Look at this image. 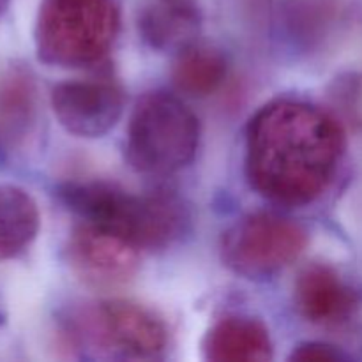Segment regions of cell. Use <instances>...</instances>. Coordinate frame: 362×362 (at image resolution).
I'll use <instances>...</instances> for the list:
<instances>
[{
	"mask_svg": "<svg viewBox=\"0 0 362 362\" xmlns=\"http://www.w3.org/2000/svg\"><path fill=\"white\" fill-rule=\"evenodd\" d=\"M345 133L334 117L299 101H278L255 115L247 131V175L264 197L304 205L327 189Z\"/></svg>",
	"mask_w": 362,
	"mask_h": 362,
	"instance_id": "6da1fadb",
	"label": "cell"
},
{
	"mask_svg": "<svg viewBox=\"0 0 362 362\" xmlns=\"http://www.w3.org/2000/svg\"><path fill=\"white\" fill-rule=\"evenodd\" d=\"M62 198L87 223L112 230L138 250H161L180 239L189 211L172 193L134 194L105 182L71 184Z\"/></svg>",
	"mask_w": 362,
	"mask_h": 362,
	"instance_id": "7a4b0ae2",
	"label": "cell"
},
{
	"mask_svg": "<svg viewBox=\"0 0 362 362\" xmlns=\"http://www.w3.org/2000/svg\"><path fill=\"white\" fill-rule=\"evenodd\" d=\"M198 140V119L179 98L148 92L131 113L126 158L136 172L168 175L193 161Z\"/></svg>",
	"mask_w": 362,
	"mask_h": 362,
	"instance_id": "3957f363",
	"label": "cell"
},
{
	"mask_svg": "<svg viewBox=\"0 0 362 362\" xmlns=\"http://www.w3.org/2000/svg\"><path fill=\"white\" fill-rule=\"evenodd\" d=\"M117 30L119 11L113 0H42L35 48L49 66H90L108 53Z\"/></svg>",
	"mask_w": 362,
	"mask_h": 362,
	"instance_id": "277c9868",
	"label": "cell"
},
{
	"mask_svg": "<svg viewBox=\"0 0 362 362\" xmlns=\"http://www.w3.org/2000/svg\"><path fill=\"white\" fill-rule=\"evenodd\" d=\"M308 235L296 221L278 214L247 216L223 237L226 267L246 278H269L300 257Z\"/></svg>",
	"mask_w": 362,
	"mask_h": 362,
	"instance_id": "5b68a950",
	"label": "cell"
},
{
	"mask_svg": "<svg viewBox=\"0 0 362 362\" xmlns=\"http://www.w3.org/2000/svg\"><path fill=\"white\" fill-rule=\"evenodd\" d=\"M83 339L124 357H154L163 352L168 331L148 308L131 300H106L92 306L78 324Z\"/></svg>",
	"mask_w": 362,
	"mask_h": 362,
	"instance_id": "8992f818",
	"label": "cell"
},
{
	"mask_svg": "<svg viewBox=\"0 0 362 362\" xmlns=\"http://www.w3.org/2000/svg\"><path fill=\"white\" fill-rule=\"evenodd\" d=\"M52 108L67 133L99 138L122 115L124 90L110 78L62 81L52 90Z\"/></svg>",
	"mask_w": 362,
	"mask_h": 362,
	"instance_id": "52a82bcc",
	"label": "cell"
},
{
	"mask_svg": "<svg viewBox=\"0 0 362 362\" xmlns=\"http://www.w3.org/2000/svg\"><path fill=\"white\" fill-rule=\"evenodd\" d=\"M67 260L74 274L94 288L126 285L138 271V247L94 223L74 228L67 244Z\"/></svg>",
	"mask_w": 362,
	"mask_h": 362,
	"instance_id": "ba28073f",
	"label": "cell"
},
{
	"mask_svg": "<svg viewBox=\"0 0 362 362\" xmlns=\"http://www.w3.org/2000/svg\"><path fill=\"white\" fill-rule=\"evenodd\" d=\"M296 304L311 324L329 325L346 320L356 310L357 297L336 269L313 264L297 278Z\"/></svg>",
	"mask_w": 362,
	"mask_h": 362,
	"instance_id": "9c48e42d",
	"label": "cell"
},
{
	"mask_svg": "<svg viewBox=\"0 0 362 362\" xmlns=\"http://www.w3.org/2000/svg\"><path fill=\"white\" fill-rule=\"evenodd\" d=\"M204 357L211 362H267L272 359L271 336L255 318L226 317L205 336Z\"/></svg>",
	"mask_w": 362,
	"mask_h": 362,
	"instance_id": "30bf717a",
	"label": "cell"
},
{
	"mask_svg": "<svg viewBox=\"0 0 362 362\" xmlns=\"http://www.w3.org/2000/svg\"><path fill=\"white\" fill-rule=\"evenodd\" d=\"M37 113V90L25 66H9L0 76V141L18 145L30 134Z\"/></svg>",
	"mask_w": 362,
	"mask_h": 362,
	"instance_id": "8fae6325",
	"label": "cell"
},
{
	"mask_svg": "<svg viewBox=\"0 0 362 362\" xmlns=\"http://www.w3.org/2000/svg\"><path fill=\"white\" fill-rule=\"evenodd\" d=\"M37 204L18 186H0V262L16 258L37 237Z\"/></svg>",
	"mask_w": 362,
	"mask_h": 362,
	"instance_id": "7c38bea8",
	"label": "cell"
},
{
	"mask_svg": "<svg viewBox=\"0 0 362 362\" xmlns=\"http://www.w3.org/2000/svg\"><path fill=\"white\" fill-rule=\"evenodd\" d=\"M228 66L221 52L211 46L189 45L180 49L172 69L175 87L191 98H207L225 83Z\"/></svg>",
	"mask_w": 362,
	"mask_h": 362,
	"instance_id": "4fadbf2b",
	"label": "cell"
},
{
	"mask_svg": "<svg viewBox=\"0 0 362 362\" xmlns=\"http://www.w3.org/2000/svg\"><path fill=\"white\" fill-rule=\"evenodd\" d=\"M197 11L186 4H156L144 11L140 32L156 49H184L198 32Z\"/></svg>",
	"mask_w": 362,
	"mask_h": 362,
	"instance_id": "5bb4252c",
	"label": "cell"
},
{
	"mask_svg": "<svg viewBox=\"0 0 362 362\" xmlns=\"http://www.w3.org/2000/svg\"><path fill=\"white\" fill-rule=\"evenodd\" d=\"M290 359L299 362H334L345 359V356L339 354L334 346L324 345V343H306V345L297 346Z\"/></svg>",
	"mask_w": 362,
	"mask_h": 362,
	"instance_id": "9a60e30c",
	"label": "cell"
}]
</instances>
